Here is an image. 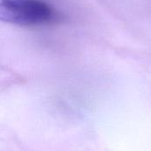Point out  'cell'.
Wrapping results in <instances>:
<instances>
[{
    "instance_id": "6da1fadb",
    "label": "cell",
    "mask_w": 151,
    "mask_h": 151,
    "mask_svg": "<svg viewBox=\"0 0 151 151\" xmlns=\"http://www.w3.org/2000/svg\"><path fill=\"white\" fill-rule=\"evenodd\" d=\"M56 19L54 9L42 0H0V20L19 26L46 24Z\"/></svg>"
}]
</instances>
